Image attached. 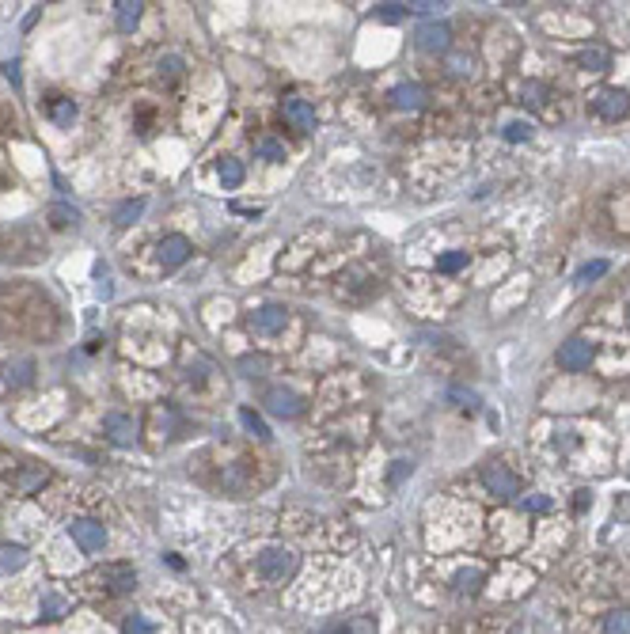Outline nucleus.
<instances>
[{"label":"nucleus","instance_id":"obj_31","mask_svg":"<svg viewBox=\"0 0 630 634\" xmlns=\"http://www.w3.org/2000/svg\"><path fill=\"white\" fill-rule=\"evenodd\" d=\"M50 220H53L58 228H65V225H72V220H76V209H69V205H53V209H50Z\"/></svg>","mask_w":630,"mask_h":634},{"label":"nucleus","instance_id":"obj_34","mask_svg":"<svg viewBox=\"0 0 630 634\" xmlns=\"http://www.w3.org/2000/svg\"><path fill=\"white\" fill-rule=\"evenodd\" d=\"M600 274H607V262H589L585 270H577V285L592 281V277H600Z\"/></svg>","mask_w":630,"mask_h":634},{"label":"nucleus","instance_id":"obj_15","mask_svg":"<svg viewBox=\"0 0 630 634\" xmlns=\"http://www.w3.org/2000/svg\"><path fill=\"white\" fill-rule=\"evenodd\" d=\"M27 566V551L16 547V543H8V547H0V570L4 574H19Z\"/></svg>","mask_w":630,"mask_h":634},{"label":"nucleus","instance_id":"obj_1","mask_svg":"<svg viewBox=\"0 0 630 634\" xmlns=\"http://www.w3.org/2000/svg\"><path fill=\"white\" fill-rule=\"evenodd\" d=\"M296 570H300V554L293 547H266L259 554V574L273 585H285Z\"/></svg>","mask_w":630,"mask_h":634},{"label":"nucleus","instance_id":"obj_18","mask_svg":"<svg viewBox=\"0 0 630 634\" xmlns=\"http://www.w3.org/2000/svg\"><path fill=\"white\" fill-rule=\"evenodd\" d=\"M145 213V198H134V202H121L114 209V225H134V220Z\"/></svg>","mask_w":630,"mask_h":634},{"label":"nucleus","instance_id":"obj_22","mask_svg":"<svg viewBox=\"0 0 630 634\" xmlns=\"http://www.w3.org/2000/svg\"><path fill=\"white\" fill-rule=\"evenodd\" d=\"M4 376H8V384H16V387H19V384H31V376H35V365H31V361H16V365H8V372H4Z\"/></svg>","mask_w":630,"mask_h":634},{"label":"nucleus","instance_id":"obj_8","mask_svg":"<svg viewBox=\"0 0 630 634\" xmlns=\"http://www.w3.org/2000/svg\"><path fill=\"white\" fill-rule=\"evenodd\" d=\"M103 429H107V437L114 444H134L137 441V421L129 414H121V410H110V414L103 418Z\"/></svg>","mask_w":630,"mask_h":634},{"label":"nucleus","instance_id":"obj_33","mask_svg":"<svg viewBox=\"0 0 630 634\" xmlns=\"http://www.w3.org/2000/svg\"><path fill=\"white\" fill-rule=\"evenodd\" d=\"M406 12H411L406 4H380V12H376V16H380V19H388V23H395V19H403Z\"/></svg>","mask_w":630,"mask_h":634},{"label":"nucleus","instance_id":"obj_39","mask_svg":"<svg viewBox=\"0 0 630 634\" xmlns=\"http://www.w3.org/2000/svg\"><path fill=\"white\" fill-rule=\"evenodd\" d=\"M4 76H8L12 84H19V61H8V65H4Z\"/></svg>","mask_w":630,"mask_h":634},{"label":"nucleus","instance_id":"obj_28","mask_svg":"<svg viewBox=\"0 0 630 634\" xmlns=\"http://www.w3.org/2000/svg\"><path fill=\"white\" fill-rule=\"evenodd\" d=\"M61 611H65V600H61L58 593H46V596H42V616H46V619H58Z\"/></svg>","mask_w":630,"mask_h":634},{"label":"nucleus","instance_id":"obj_29","mask_svg":"<svg viewBox=\"0 0 630 634\" xmlns=\"http://www.w3.org/2000/svg\"><path fill=\"white\" fill-rule=\"evenodd\" d=\"M532 137V126H528V122H509V126H505V141H528Z\"/></svg>","mask_w":630,"mask_h":634},{"label":"nucleus","instance_id":"obj_37","mask_svg":"<svg viewBox=\"0 0 630 634\" xmlns=\"http://www.w3.org/2000/svg\"><path fill=\"white\" fill-rule=\"evenodd\" d=\"M406 475H411V463H406V460H399V463L391 467V483H403Z\"/></svg>","mask_w":630,"mask_h":634},{"label":"nucleus","instance_id":"obj_21","mask_svg":"<svg viewBox=\"0 0 630 634\" xmlns=\"http://www.w3.org/2000/svg\"><path fill=\"white\" fill-rule=\"evenodd\" d=\"M467 266V251H448V254H440L437 259V270L440 274H456V270H463Z\"/></svg>","mask_w":630,"mask_h":634},{"label":"nucleus","instance_id":"obj_6","mask_svg":"<svg viewBox=\"0 0 630 634\" xmlns=\"http://www.w3.org/2000/svg\"><path fill=\"white\" fill-rule=\"evenodd\" d=\"M266 410L278 414V418H296L304 410V403H300L296 392H289V387H270L266 392Z\"/></svg>","mask_w":630,"mask_h":634},{"label":"nucleus","instance_id":"obj_14","mask_svg":"<svg viewBox=\"0 0 630 634\" xmlns=\"http://www.w3.org/2000/svg\"><path fill=\"white\" fill-rule=\"evenodd\" d=\"M141 0H118L114 4V19H118V31H134L141 23Z\"/></svg>","mask_w":630,"mask_h":634},{"label":"nucleus","instance_id":"obj_32","mask_svg":"<svg viewBox=\"0 0 630 634\" xmlns=\"http://www.w3.org/2000/svg\"><path fill=\"white\" fill-rule=\"evenodd\" d=\"M448 399H456V407H471V410L479 407V395H474V392H467V387H452V392H448Z\"/></svg>","mask_w":630,"mask_h":634},{"label":"nucleus","instance_id":"obj_3","mask_svg":"<svg viewBox=\"0 0 630 634\" xmlns=\"http://www.w3.org/2000/svg\"><path fill=\"white\" fill-rule=\"evenodd\" d=\"M69 536L80 543L87 554H95V551L107 547V528L99 525V520H87V517H76V520H72V525H69Z\"/></svg>","mask_w":630,"mask_h":634},{"label":"nucleus","instance_id":"obj_11","mask_svg":"<svg viewBox=\"0 0 630 634\" xmlns=\"http://www.w3.org/2000/svg\"><path fill=\"white\" fill-rule=\"evenodd\" d=\"M448 38H452V31L445 23H437V19H429V23L418 27V46H422L425 53H445Z\"/></svg>","mask_w":630,"mask_h":634},{"label":"nucleus","instance_id":"obj_30","mask_svg":"<svg viewBox=\"0 0 630 634\" xmlns=\"http://www.w3.org/2000/svg\"><path fill=\"white\" fill-rule=\"evenodd\" d=\"M521 505H524V513H547V509H550V498H543V494H528Z\"/></svg>","mask_w":630,"mask_h":634},{"label":"nucleus","instance_id":"obj_36","mask_svg":"<svg viewBox=\"0 0 630 634\" xmlns=\"http://www.w3.org/2000/svg\"><path fill=\"white\" fill-rule=\"evenodd\" d=\"M239 369L247 372V376H259L262 369H266V358H243V361H239Z\"/></svg>","mask_w":630,"mask_h":634},{"label":"nucleus","instance_id":"obj_2","mask_svg":"<svg viewBox=\"0 0 630 634\" xmlns=\"http://www.w3.org/2000/svg\"><path fill=\"white\" fill-rule=\"evenodd\" d=\"M482 486L494 498H516V494H521V479H516L505 463H486L482 467Z\"/></svg>","mask_w":630,"mask_h":634},{"label":"nucleus","instance_id":"obj_19","mask_svg":"<svg viewBox=\"0 0 630 634\" xmlns=\"http://www.w3.org/2000/svg\"><path fill=\"white\" fill-rule=\"evenodd\" d=\"M220 183H224L228 190H236V186L243 183V163H239V160H228V156H224V160H220Z\"/></svg>","mask_w":630,"mask_h":634},{"label":"nucleus","instance_id":"obj_12","mask_svg":"<svg viewBox=\"0 0 630 634\" xmlns=\"http://www.w3.org/2000/svg\"><path fill=\"white\" fill-rule=\"evenodd\" d=\"M99 577H103V585L110 589V593H129V589L137 585V574L129 570V566H107Z\"/></svg>","mask_w":630,"mask_h":634},{"label":"nucleus","instance_id":"obj_4","mask_svg":"<svg viewBox=\"0 0 630 634\" xmlns=\"http://www.w3.org/2000/svg\"><path fill=\"white\" fill-rule=\"evenodd\" d=\"M596 114L600 118H607V122H619L630 110V95L623 92V87H604L600 95H596Z\"/></svg>","mask_w":630,"mask_h":634},{"label":"nucleus","instance_id":"obj_38","mask_svg":"<svg viewBox=\"0 0 630 634\" xmlns=\"http://www.w3.org/2000/svg\"><path fill=\"white\" fill-rule=\"evenodd\" d=\"M179 69H183V61H179V58H168V61H160V72H168V76H179Z\"/></svg>","mask_w":630,"mask_h":634},{"label":"nucleus","instance_id":"obj_5","mask_svg":"<svg viewBox=\"0 0 630 634\" xmlns=\"http://www.w3.org/2000/svg\"><path fill=\"white\" fill-rule=\"evenodd\" d=\"M589 361H592V346L585 338H570V342H562V350H558V365L566 372H581V369H589Z\"/></svg>","mask_w":630,"mask_h":634},{"label":"nucleus","instance_id":"obj_41","mask_svg":"<svg viewBox=\"0 0 630 634\" xmlns=\"http://www.w3.org/2000/svg\"><path fill=\"white\" fill-rule=\"evenodd\" d=\"M626 323H630V308H626Z\"/></svg>","mask_w":630,"mask_h":634},{"label":"nucleus","instance_id":"obj_23","mask_svg":"<svg viewBox=\"0 0 630 634\" xmlns=\"http://www.w3.org/2000/svg\"><path fill=\"white\" fill-rule=\"evenodd\" d=\"M604 634H630V611H612L604 619Z\"/></svg>","mask_w":630,"mask_h":634},{"label":"nucleus","instance_id":"obj_26","mask_svg":"<svg viewBox=\"0 0 630 634\" xmlns=\"http://www.w3.org/2000/svg\"><path fill=\"white\" fill-rule=\"evenodd\" d=\"M342 627H346V634H376V623L369 616H353V619L342 623Z\"/></svg>","mask_w":630,"mask_h":634},{"label":"nucleus","instance_id":"obj_9","mask_svg":"<svg viewBox=\"0 0 630 634\" xmlns=\"http://www.w3.org/2000/svg\"><path fill=\"white\" fill-rule=\"evenodd\" d=\"M285 323H289V311L281 304H266L251 316V327H255L259 335H278V331H285Z\"/></svg>","mask_w":630,"mask_h":634},{"label":"nucleus","instance_id":"obj_16","mask_svg":"<svg viewBox=\"0 0 630 634\" xmlns=\"http://www.w3.org/2000/svg\"><path fill=\"white\" fill-rule=\"evenodd\" d=\"M577 65H581L585 72H607L612 58H607L604 50H596V46H592V50H581V53H577Z\"/></svg>","mask_w":630,"mask_h":634},{"label":"nucleus","instance_id":"obj_40","mask_svg":"<svg viewBox=\"0 0 630 634\" xmlns=\"http://www.w3.org/2000/svg\"><path fill=\"white\" fill-rule=\"evenodd\" d=\"M589 502H592V498H589V490H577V513H581V509L589 505Z\"/></svg>","mask_w":630,"mask_h":634},{"label":"nucleus","instance_id":"obj_13","mask_svg":"<svg viewBox=\"0 0 630 634\" xmlns=\"http://www.w3.org/2000/svg\"><path fill=\"white\" fill-rule=\"evenodd\" d=\"M391 103L399 107V110H418V107L425 103V92H422L418 84H399V87L391 92Z\"/></svg>","mask_w":630,"mask_h":634},{"label":"nucleus","instance_id":"obj_25","mask_svg":"<svg viewBox=\"0 0 630 634\" xmlns=\"http://www.w3.org/2000/svg\"><path fill=\"white\" fill-rule=\"evenodd\" d=\"M259 156H262V160H273V163H278V160H285V144L273 141V137H262V141H259Z\"/></svg>","mask_w":630,"mask_h":634},{"label":"nucleus","instance_id":"obj_17","mask_svg":"<svg viewBox=\"0 0 630 634\" xmlns=\"http://www.w3.org/2000/svg\"><path fill=\"white\" fill-rule=\"evenodd\" d=\"M50 118L58 122L61 129H69L72 122H76V103H72V99H58V103L50 107Z\"/></svg>","mask_w":630,"mask_h":634},{"label":"nucleus","instance_id":"obj_27","mask_svg":"<svg viewBox=\"0 0 630 634\" xmlns=\"http://www.w3.org/2000/svg\"><path fill=\"white\" fill-rule=\"evenodd\" d=\"M121 634H156V630H152V623L145 616H129L121 623Z\"/></svg>","mask_w":630,"mask_h":634},{"label":"nucleus","instance_id":"obj_10","mask_svg":"<svg viewBox=\"0 0 630 634\" xmlns=\"http://www.w3.org/2000/svg\"><path fill=\"white\" fill-rule=\"evenodd\" d=\"M186 259H190V240L186 236H163V243H160V266L163 270H179Z\"/></svg>","mask_w":630,"mask_h":634},{"label":"nucleus","instance_id":"obj_20","mask_svg":"<svg viewBox=\"0 0 630 634\" xmlns=\"http://www.w3.org/2000/svg\"><path fill=\"white\" fill-rule=\"evenodd\" d=\"M239 421H243V429H247V433H255V437H262V441L270 437V426H266V421H262L251 407H243V410H239Z\"/></svg>","mask_w":630,"mask_h":634},{"label":"nucleus","instance_id":"obj_7","mask_svg":"<svg viewBox=\"0 0 630 634\" xmlns=\"http://www.w3.org/2000/svg\"><path fill=\"white\" fill-rule=\"evenodd\" d=\"M281 114H285V122H289L293 129H300V133L315 129V107L308 103V99H285Z\"/></svg>","mask_w":630,"mask_h":634},{"label":"nucleus","instance_id":"obj_35","mask_svg":"<svg viewBox=\"0 0 630 634\" xmlns=\"http://www.w3.org/2000/svg\"><path fill=\"white\" fill-rule=\"evenodd\" d=\"M42 479H46V471H27V475H19V479H16V486H19V490H35Z\"/></svg>","mask_w":630,"mask_h":634},{"label":"nucleus","instance_id":"obj_24","mask_svg":"<svg viewBox=\"0 0 630 634\" xmlns=\"http://www.w3.org/2000/svg\"><path fill=\"white\" fill-rule=\"evenodd\" d=\"M460 589V593H479V585H482V574L479 570H460L456 574V581H452Z\"/></svg>","mask_w":630,"mask_h":634}]
</instances>
